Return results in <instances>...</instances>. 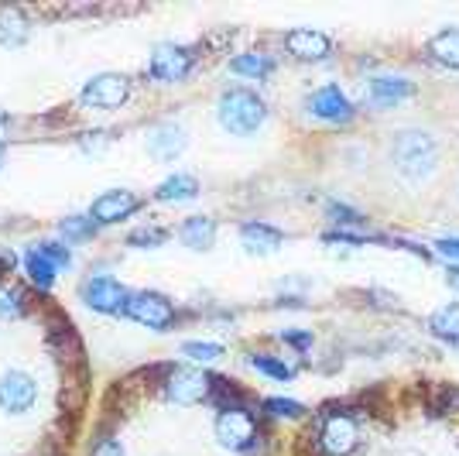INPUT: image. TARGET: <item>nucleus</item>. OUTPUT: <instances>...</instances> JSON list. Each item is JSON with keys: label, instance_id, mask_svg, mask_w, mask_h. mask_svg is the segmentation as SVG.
Masks as SVG:
<instances>
[{"label": "nucleus", "instance_id": "nucleus-1", "mask_svg": "<svg viewBox=\"0 0 459 456\" xmlns=\"http://www.w3.org/2000/svg\"><path fill=\"white\" fill-rule=\"evenodd\" d=\"M216 117H220L223 131L237 134V137H247V134H254L261 124H264V117H268V103L254 93V90L233 86V90H227V93L220 96V103H216Z\"/></svg>", "mask_w": 459, "mask_h": 456}, {"label": "nucleus", "instance_id": "nucleus-2", "mask_svg": "<svg viewBox=\"0 0 459 456\" xmlns=\"http://www.w3.org/2000/svg\"><path fill=\"white\" fill-rule=\"evenodd\" d=\"M391 158H394V165H398V171H402L404 179L419 182V179H425L429 171L436 169L439 148H436V141H432L429 134L404 131V134L394 137V145H391Z\"/></svg>", "mask_w": 459, "mask_h": 456}, {"label": "nucleus", "instance_id": "nucleus-3", "mask_svg": "<svg viewBox=\"0 0 459 456\" xmlns=\"http://www.w3.org/2000/svg\"><path fill=\"white\" fill-rule=\"evenodd\" d=\"M316 443L325 456H350L360 446V425L350 412H325L319 418Z\"/></svg>", "mask_w": 459, "mask_h": 456}, {"label": "nucleus", "instance_id": "nucleus-4", "mask_svg": "<svg viewBox=\"0 0 459 456\" xmlns=\"http://www.w3.org/2000/svg\"><path fill=\"white\" fill-rule=\"evenodd\" d=\"M216 439L233 450V453H250L257 446V422L250 416V408H223L216 416Z\"/></svg>", "mask_w": 459, "mask_h": 456}, {"label": "nucleus", "instance_id": "nucleus-5", "mask_svg": "<svg viewBox=\"0 0 459 456\" xmlns=\"http://www.w3.org/2000/svg\"><path fill=\"white\" fill-rule=\"evenodd\" d=\"M131 96V79L117 76V73H103V76H93L82 93H79V103L90 107V110H117L124 107Z\"/></svg>", "mask_w": 459, "mask_h": 456}, {"label": "nucleus", "instance_id": "nucleus-6", "mask_svg": "<svg viewBox=\"0 0 459 456\" xmlns=\"http://www.w3.org/2000/svg\"><path fill=\"white\" fill-rule=\"evenodd\" d=\"M195 58L199 56L192 45H158L152 62H148V73L158 83H182L192 73Z\"/></svg>", "mask_w": 459, "mask_h": 456}, {"label": "nucleus", "instance_id": "nucleus-7", "mask_svg": "<svg viewBox=\"0 0 459 456\" xmlns=\"http://www.w3.org/2000/svg\"><path fill=\"white\" fill-rule=\"evenodd\" d=\"M39 401V381L31 378L28 371H7L0 378V408L11 416H24L31 412Z\"/></svg>", "mask_w": 459, "mask_h": 456}, {"label": "nucleus", "instance_id": "nucleus-8", "mask_svg": "<svg viewBox=\"0 0 459 456\" xmlns=\"http://www.w3.org/2000/svg\"><path fill=\"white\" fill-rule=\"evenodd\" d=\"M131 288L120 285L117 278H107V275H100V278H90L86 285H82V299L90 309L96 312H107V316H117V312H127V303H131Z\"/></svg>", "mask_w": 459, "mask_h": 456}, {"label": "nucleus", "instance_id": "nucleus-9", "mask_svg": "<svg viewBox=\"0 0 459 456\" xmlns=\"http://www.w3.org/2000/svg\"><path fill=\"white\" fill-rule=\"evenodd\" d=\"M127 316L148 329H165L175 320V305L161 292H134L127 303Z\"/></svg>", "mask_w": 459, "mask_h": 456}, {"label": "nucleus", "instance_id": "nucleus-10", "mask_svg": "<svg viewBox=\"0 0 459 456\" xmlns=\"http://www.w3.org/2000/svg\"><path fill=\"white\" fill-rule=\"evenodd\" d=\"M212 391V381L195 371V367H175L169 381H165V395L175 401V405H195L203 401Z\"/></svg>", "mask_w": 459, "mask_h": 456}, {"label": "nucleus", "instance_id": "nucleus-11", "mask_svg": "<svg viewBox=\"0 0 459 456\" xmlns=\"http://www.w3.org/2000/svg\"><path fill=\"white\" fill-rule=\"evenodd\" d=\"M308 110L316 117H323L329 124H350L357 117V107L346 100V93L340 86H323L308 96Z\"/></svg>", "mask_w": 459, "mask_h": 456}, {"label": "nucleus", "instance_id": "nucleus-12", "mask_svg": "<svg viewBox=\"0 0 459 456\" xmlns=\"http://www.w3.org/2000/svg\"><path fill=\"white\" fill-rule=\"evenodd\" d=\"M137 209H141V199H137L134 192L110 189V192H103L100 199H93L90 220H93L96 227H100V224H117V220H127V216L137 213Z\"/></svg>", "mask_w": 459, "mask_h": 456}, {"label": "nucleus", "instance_id": "nucleus-13", "mask_svg": "<svg viewBox=\"0 0 459 456\" xmlns=\"http://www.w3.org/2000/svg\"><path fill=\"white\" fill-rule=\"evenodd\" d=\"M411 93H415V86L402 76H377L367 83V103H370V107H381V110L398 107V103H404Z\"/></svg>", "mask_w": 459, "mask_h": 456}, {"label": "nucleus", "instance_id": "nucleus-14", "mask_svg": "<svg viewBox=\"0 0 459 456\" xmlns=\"http://www.w3.org/2000/svg\"><path fill=\"white\" fill-rule=\"evenodd\" d=\"M288 52L295 58H306V62H312V58H325L329 52H333V41H329V35H323V31H316V28H295V31H288Z\"/></svg>", "mask_w": 459, "mask_h": 456}, {"label": "nucleus", "instance_id": "nucleus-15", "mask_svg": "<svg viewBox=\"0 0 459 456\" xmlns=\"http://www.w3.org/2000/svg\"><path fill=\"white\" fill-rule=\"evenodd\" d=\"M182 148H186V131L175 124H158L148 134V152L158 162H175V154H182Z\"/></svg>", "mask_w": 459, "mask_h": 456}, {"label": "nucleus", "instance_id": "nucleus-16", "mask_svg": "<svg viewBox=\"0 0 459 456\" xmlns=\"http://www.w3.org/2000/svg\"><path fill=\"white\" fill-rule=\"evenodd\" d=\"M199 196V182H195V175H186V171H175L169 175L158 189H154V199L158 203H189Z\"/></svg>", "mask_w": 459, "mask_h": 456}, {"label": "nucleus", "instance_id": "nucleus-17", "mask_svg": "<svg viewBox=\"0 0 459 456\" xmlns=\"http://www.w3.org/2000/svg\"><path fill=\"white\" fill-rule=\"evenodd\" d=\"M178 237H182V244L192 250L212 248V241H216V220H210V216H189V220L178 227Z\"/></svg>", "mask_w": 459, "mask_h": 456}, {"label": "nucleus", "instance_id": "nucleus-18", "mask_svg": "<svg viewBox=\"0 0 459 456\" xmlns=\"http://www.w3.org/2000/svg\"><path fill=\"white\" fill-rule=\"evenodd\" d=\"M240 241H244V248L247 250H278L281 248V241H285V233L278 227H268V224H257V220H250L240 227Z\"/></svg>", "mask_w": 459, "mask_h": 456}, {"label": "nucleus", "instance_id": "nucleus-19", "mask_svg": "<svg viewBox=\"0 0 459 456\" xmlns=\"http://www.w3.org/2000/svg\"><path fill=\"white\" fill-rule=\"evenodd\" d=\"M230 73H237V76H247V79H268L274 73V58L268 52H244V56H237L230 62Z\"/></svg>", "mask_w": 459, "mask_h": 456}, {"label": "nucleus", "instance_id": "nucleus-20", "mask_svg": "<svg viewBox=\"0 0 459 456\" xmlns=\"http://www.w3.org/2000/svg\"><path fill=\"white\" fill-rule=\"evenodd\" d=\"M429 56L436 58L439 66L459 69V28H446L436 39H429Z\"/></svg>", "mask_w": 459, "mask_h": 456}, {"label": "nucleus", "instance_id": "nucleus-21", "mask_svg": "<svg viewBox=\"0 0 459 456\" xmlns=\"http://www.w3.org/2000/svg\"><path fill=\"white\" fill-rule=\"evenodd\" d=\"M24 271H28V278L35 282L39 288H52L56 285V275H58V267L41 254L39 248H31L28 254H24Z\"/></svg>", "mask_w": 459, "mask_h": 456}, {"label": "nucleus", "instance_id": "nucleus-22", "mask_svg": "<svg viewBox=\"0 0 459 456\" xmlns=\"http://www.w3.org/2000/svg\"><path fill=\"white\" fill-rule=\"evenodd\" d=\"M432 329H436V337H442V340H449L459 346V305H446V309H439V312L432 316Z\"/></svg>", "mask_w": 459, "mask_h": 456}, {"label": "nucleus", "instance_id": "nucleus-23", "mask_svg": "<svg viewBox=\"0 0 459 456\" xmlns=\"http://www.w3.org/2000/svg\"><path fill=\"white\" fill-rule=\"evenodd\" d=\"M250 367L261 371V374H268V378H274V381L295 378V367L285 361H278V357H271V354H254V357H250Z\"/></svg>", "mask_w": 459, "mask_h": 456}, {"label": "nucleus", "instance_id": "nucleus-24", "mask_svg": "<svg viewBox=\"0 0 459 456\" xmlns=\"http://www.w3.org/2000/svg\"><path fill=\"white\" fill-rule=\"evenodd\" d=\"M24 39H28V21L21 18V14L4 11V14H0V41H4V45H21Z\"/></svg>", "mask_w": 459, "mask_h": 456}, {"label": "nucleus", "instance_id": "nucleus-25", "mask_svg": "<svg viewBox=\"0 0 459 456\" xmlns=\"http://www.w3.org/2000/svg\"><path fill=\"white\" fill-rule=\"evenodd\" d=\"M24 312V292L14 285H0V320H18Z\"/></svg>", "mask_w": 459, "mask_h": 456}, {"label": "nucleus", "instance_id": "nucleus-26", "mask_svg": "<svg viewBox=\"0 0 459 456\" xmlns=\"http://www.w3.org/2000/svg\"><path fill=\"white\" fill-rule=\"evenodd\" d=\"M96 233V224L90 216H65L62 220V237L65 241H90Z\"/></svg>", "mask_w": 459, "mask_h": 456}, {"label": "nucleus", "instance_id": "nucleus-27", "mask_svg": "<svg viewBox=\"0 0 459 456\" xmlns=\"http://www.w3.org/2000/svg\"><path fill=\"white\" fill-rule=\"evenodd\" d=\"M169 241V230L161 227H141L134 233H127V244L131 248H161Z\"/></svg>", "mask_w": 459, "mask_h": 456}, {"label": "nucleus", "instance_id": "nucleus-28", "mask_svg": "<svg viewBox=\"0 0 459 456\" xmlns=\"http://www.w3.org/2000/svg\"><path fill=\"white\" fill-rule=\"evenodd\" d=\"M182 354L195 364H212L216 357H223V346L220 343H186Z\"/></svg>", "mask_w": 459, "mask_h": 456}, {"label": "nucleus", "instance_id": "nucleus-29", "mask_svg": "<svg viewBox=\"0 0 459 456\" xmlns=\"http://www.w3.org/2000/svg\"><path fill=\"white\" fill-rule=\"evenodd\" d=\"M35 248L52 261L56 267H69L73 265V250L65 248V244H58V241H41V244H35Z\"/></svg>", "mask_w": 459, "mask_h": 456}, {"label": "nucleus", "instance_id": "nucleus-30", "mask_svg": "<svg viewBox=\"0 0 459 456\" xmlns=\"http://www.w3.org/2000/svg\"><path fill=\"white\" fill-rule=\"evenodd\" d=\"M264 408H268V416H274V418H302V412H306L299 401H288V399H268Z\"/></svg>", "mask_w": 459, "mask_h": 456}, {"label": "nucleus", "instance_id": "nucleus-31", "mask_svg": "<svg viewBox=\"0 0 459 456\" xmlns=\"http://www.w3.org/2000/svg\"><path fill=\"white\" fill-rule=\"evenodd\" d=\"M325 209H329V220L340 224V227H360V224H364V216H360L357 209L343 206V203H329Z\"/></svg>", "mask_w": 459, "mask_h": 456}, {"label": "nucleus", "instance_id": "nucleus-32", "mask_svg": "<svg viewBox=\"0 0 459 456\" xmlns=\"http://www.w3.org/2000/svg\"><path fill=\"white\" fill-rule=\"evenodd\" d=\"M281 340L291 343V346H299V350H306V346H312V333H299V329H281Z\"/></svg>", "mask_w": 459, "mask_h": 456}, {"label": "nucleus", "instance_id": "nucleus-33", "mask_svg": "<svg viewBox=\"0 0 459 456\" xmlns=\"http://www.w3.org/2000/svg\"><path fill=\"white\" fill-rule=\"evenodd\" d=\"M93 456H124V446L117 439H100L93 446Z\"/></svg>", "mask_w": 459, "mask_h": 456}, {"label": "nucleus", "instance_id": "nucleus-34", "mask_svg": "<svg viewBox=\"0 0 459 456\" xmlns=\"http://www.w3.org/2000/svg\"><path fill=\"white\" fill-rule=\"evenodd\" d=\"M436 250H439L442 258H456V261H459V237H449V241H439V244H436Z\"/></svg>", "mask_w": 459, "mask_h": 456}, {"label": "nucleus", "instance_id": "nucleus-35", "mask_svg": "<svg viewBox=\"0 0 459 456\" xmlns=\"http://www.w3.org/2000/svg\"><path fill=\"white\" fill-rule=\"evenodd\" d=\"M446 282H449V285L456 288L459 292V267H449V275H446Z\"/></svg>", "mask_w": 459, "mask_h": 456}, {"label": "nucleus", "instance_id": "nucleus-36", "mask_svg": "<svg viewBox=\"0 0 459 456\" xmlns=\"http://www.w3.org/2000/svg\"><path fill=\"white\" fill-rule=\"evenodd\" d=\"M4 158H7V145L0 141V165H4Z\"/></svg>", "mask_w": 459, "mask_h": 456}, {"label": "nucleus", "instance_id": "nucleus-37", "mask_svg": "<svg viewBox=\"0 0 459 456\" xmlns=\"http://www.w3.org/2000/svg\"><path fill=\"white\" fill-rule=\"evenodd\" d=\"M11 120V114H0V124H7Z\"/></svg>", "mask_w": 459, "mask_h": 456}]
</instances>
